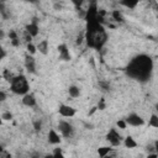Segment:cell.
<instances>
[{
	"instance_id": "6da1fadb",
	"label": "cell",
	"mask_w": 158,
	"mask_h": 158,
	"mask_svg": "<svg viewBox=\"0 0 158 158\" xmlns=\"http://www.w3.org/2000/svg\"><path fill=\"white\" fill-rule=\"evenodd\" d=\"M153 68V63L152 59L148 56L141 54L138 57H136L127 67V74L131 78H135L137 80L144 81L149 78L151 72Z\"/></svg>"
},
{
	"instance_id": "7a4b0ae2",
	"label": "cell",
	"mask_w": 158,
	"mask_h": 158,
	"mask_svg": "<svg viewBox=\"0 0 158 158\" xmlns=\"http://www.w3.org/2000/svg\"><path fill=\"white\" fill-rule=\"evenodd\" d=\"M10 89L12 93L19 94V95H25L28 93V81L23 75H17L14 77L12 80L10 81Z\"/></svg>"
},
{
	"instance_id": "3957f363",
	"label": "cell",
	"mask_w": 158,
	"mask_h": 158,
	"mask_svg": "<svg viewBox=\"0 0 158 158\" xmlns=\"http://www.w3.org/2000/svg\"><path fill=\"white\" fill-rule=\"evenodd\" d=\"M58 128H59V132L62 133V136L65 137V138L72 137L73 133H74V127L72 126V123H69L68 121H64V120L59 121Z\"/></svg>"
},
{
	"instance_id": "277c9868",
	"label": "cell",
	"mask_w": 158,
	"mask_h": 158,
	"mask_svg": "<svg viewBox=\"0 0 158 158\" xmlns=\"http://www.w3.org/2000/svg\"><path fill=\"white\" fill-rule=\"evenodd\" d=\"M106 139L110 142L111 146H120L121 144V135L115 130V128H111L109 131V133L106 135Z\"/></svg>"
},
{
	"instance_id": "5b68a950",
	"label": "cell",
	"mask_w": 158,
	"mask_h": 158,
	"mask_svg": "<svg viewBox=\"0 0 158 158\" xmlns=\"http://www.w3.org/2000/svg\"><path fill=\"white\" fill-rule=\"evenodd\" d=\"M125 120H126L127 125H131V126H135V127L142 126V125L144 123L143 118H142L139 115H137V114H130Z\"/></svg>"
},
{
	"instance_id": "8992f818",
	"label": "cell",
	"mask_w": 158,
	"mask_h": 158,
	"mask_svg": "<svg viewBox=\"0 0 158 158\" xmlns=\"http://www.w3.org/2000/svg\"><path fill=\"white\" fill-rule=\"evenodd\" d=\"M58 112L63 117H73L75 115V109H73L69 105H60L58 109Z\"/></svg>"
},
{
	"instance_id": "52a82bcc",
	"label": "cell",
	"mask_w": 158,
	"mask_h": 158,
	"mask_svg": "<svg viewBox=\"0 0 158 158\" xmlns=\"http://www.w3.org/2000/svg\"><path fill=\"white\" fill-rule=\"evenodd\" d=\"M25 67H26L27 72L36 73V62H35V58L32 57V54H27L25 57Z\"/></svg>"
},
{
	"instance_id": "ba28073f",
	"label": "cell",
	"mask_w": 158,
	"mask_h": 158,
	"mask_svg": "<svg viewBox=\"0 0 158 158\" xmlns=\"http://www.w3.org/2000/svg\"><path fill=\"white\" fill-rule=\"evenodd\" d=\"M58 52H59V57L63 60H69L70 59V53H69V49H68V47L65 44L58 46Z\"/></svg>"
},
{
	"instance_id": "9c48e42d",
	"label": "cell",
	"mask_w": 158,
	"mask_h": 158,
	"mask_svg": "<svg viewBox=\"0 0 158 158\" xmlns=\"http://www.w3.org/2000/svg\"><path fill=\"white\" fill-rule=\"evenodd\" d=\"M22 104L23 105H26V106H28V107H32V106H35L36 105V98H35V95L33 94H25L23 95V99H22Z\"/></svg>"
},
{
	"instance_id": "30bf717a",
	"label": "cell",
	"mask_w": 158,
	"mask_h": 158,
	"mask_svg": "<svg viewBox=\"0 0 158 158\" xmlns=\"http://www.w3.org/2000/svg\"><path fill=\"white\" fill-rule=\"evenodd\" d=\"M48 142L52 143V144L60 143V136H59V133H57L56 130H49V132H48Z\"/></svg>"
},
{
	"instance_id": "8fae6325",
	"label": "cell",
	"mask_w": 158,
	"mask_h": 158,
	"mask_svg": "<svg viewBox=\"0 0 158 158\" xmlns=\"http://www.w3.org/2000/svg\"><path fill=\"white\" fill-rule=\"evenodd\" d=\"M26 31H27L32 37L37 36V35H38V31H40L37 22H31V23H28V25L26 26Z\"/></svg>"
},
{
	"instance_id": "7c38bea8",
	"label": "cell",
	"mask_w": 158,
	"mask_h": 158,
	"mask_svg": "<svg viewBox=\"0 0 158 158\" xmlns=\"http://www.w3.org/2000/svg\"><path fill=\"white\" fill-rule=\"evenodd\" d=\"M9 38H10V43L12 46H19L20 44V37H19V35L15 30L9 31Z\"/></svg>"
},
{
	"instance_id": "4fadbf2b",
	"label": "cell",
	"mask_w": 158,
	"mask_h": 158,
	"mask_svg": "<svg viewBox=\"0 0 158 158\" xmlns=\"http://www.w3.org/2000/svg\"><path fill=\"white\" fill-rule=\"evenodd\" d=\"M37 49H38L42 54H47V53H48V41H47V40L41 41V42L37 44Z\"/></svg>"
},
{
	"instance_id": "5bb4252c",
	"label": "cell",
	"mask_w": 158,
	"mask_h": 158,
	"mask_svg": "<svg viewBox=\"0 0 158 158\" xmlns=\"http://www.w3.org/2000/svg\"><path fill=\"white\" fill-rule=\"evenodd\" d=\"M68 93H69V96H70V98L75 99V98H78V96L80 95V89H79L78 86H75V85H72V86H69Z\"/></svg>"
},
{
	"instance_id": "9a60e30c",
	"label": "cell",
	"mask_w": 158,
	"mask_h": 158,
	"mask_svg": "<svg viewBox=\"0 0 158 158\" xmlns=\"http://www.w3.org/2000/svg\"><path fill=\"white\" fill-rule=\"evenodd\" d=\"M125 146L127 147V148H135V147H137V142L133 139V137H131V136H127L126 138H125Z\"/></svg>"
},
{
	"instance_id": "2e32d148",
	"label": "cell",
	"mask_w": 158,
	"mask_h": 158,
	"mask_svg": "<svg viewBox=\"0 0 158 158\" xmlns=\"http://www.w3.org/2000/svg\"><path fill=\"white\" fill-rule=\"evenodd\" d=\"M121 4L128 9H135L138 4V0H121Z\"/></svg>"
},
{
	"instance_id": "e0dca14e",
	"label": "cell",
	"mask_w": 158,
	"mask_h": 158,
	"mask_svg": "<svg viewBox=\"0 0 158 158\" xmlns=\"http://www.w3.org/2000/svg\"><path fill=\"white\" fill-rule=\"evenodd\" d=\"M111 147H107V146H105V147H100L99 149H98V154H99V157H106L110 152H111Z\"/></svg>"
},
{
	"instance_id": "ac0fdd59",
	"label": "cell",
	"mask_w": 158,
	"mask_h": 158,
	"mask_svg": "<svg viewBox=\"0 0 158 158\" xmlns=\"http://www.w3.org/2000/svg\"><path fill=\"white\" fill-rule=\"evenodd\" d=\"M111 16H112V19H114L115 21H117V22H122V21H123V16H122V14H121L118 10H114L112 14H111Z\"/></svg>"
},
{
	"instance_id": "d6986e66",
	"label": "cell",
	"mask_w": 158,
	"mask_h": 158,
	"mask_svg": "<svg viewBox=\"0 0 158 158\" xmlns=\"http://www.w3.org/2000/svg\"><path fill=\"white\" fill-rule=\"evenodd\" d=\"M149 126L158 128V116H157V115L153 114V115L151 116V118H149Z\"/></svg>"
},
{
	"instance_id": "ffe728a7",
	"label": "cell",
	"mask_w": 158,
	"mask_h": 158,
	"mask_svg": "<svg viewBox=\"0 0 158 158\" xmlns=\"http://www.w3.org/2000/svg\"><path fill=\"white\" fill-rule=\"evenodd\" d=\"M1 118H2L4 121H10V120H12V114H11L10 111H5V112H2Z\"/></svg>"
},
{
	"instance_id": "44dd1931",
	"label": "cell",
	"mask_w": 158,
	"mask_h": 158,
	"mask_svg": "<svg viewBox=\"0 0 158 158\" xmlns=\"http://www.w3.org/2000/svg\"><path fill=\"white\" fill-rule=\"evenodd\" d=\"M27 52L30 53V54H35L36 53V49H37V47L35 46V44H32V43H27Z\"/></svg>"
},
{
	"instance_id": "7402d4cb",
	"label": "cell",
	"mask_w": 158,
	"mask_h": 158,
	"mask_svg": "<svg viewBox=\"0 0 158 158\" xmlns=\"http://www.w3.org/2000/svg\"><path fill=\"white\" fill-rule=\"evenodd\" d=\"M116 125H117V127L121 128V130H125V128L127 127V122H126V120H118V121L116 122Z\"/></svg>"
},
{
	"instance_id": "603a6c76",
	"label": "cell",
	"mask_w": 158,
	"mask_h": 158,
	"mask_svg": "<svg viewBox=\"0 0 158 158\" xmlns=\"http://www.w3.org/2000/svg\"><path fill=\"white\" fill-rule=\"evenodd\" d=\"M99 110H104L105 107H106V104H105V99L102 98V99H100V101L98 102V106H96Z\"/></svg>"
},
{
	"instance_id": "cb8c5ba5",
	"label": "cell",
	"mask_w": 158,
	"mask_h": 158,
	"mask_svg": "<svg viewBox=\"0 0 158 158\" xmlns=\"http://www.w3.org/2000/svg\"><path fill=\"white\" fill-rule=\"evenodd\" d=\"M99 85H100V88H101L102 90H105V91L109 90V88H110V84H109L107 81H100Z\"/></svg>"
},
{
	"instance_id": "d4e9b609",
	"label": "cell",
	"mask_w": 158,
	"mask_h": 158,
	"mask_svg": "<svg viewBox=\"0 0 158 158\" xmlns=\"http://www.w3.org/2000/svg\"><path fill=\"white\" fill-rule=\"evenodd\" d=\"M70 1L73 2V5H74L75 7H78V9H79V7H81V5L84 4V1H85V0H70Z\"/></svg>"
},
{
	"instance_id": "484cf974",
	"label": "cell",
	"mask_w": 158,
	"mask_h": 158,
	"mask_svg": "<svg viewBox=\"0 0 158 158\" xmlns=\"http://www.w3.org/2000/svg\"><path fill=\"white\" fill-rule=\"evenodd\" d=\"M33 128H35V131H40L42 128V122L41 121H35L33 122Z\"/></svg>"
},
{
	"instance_id": "4316f807",
	"label": "cell",
	"mask_w": 158,
	"mask_h": 158,
	"mask_svg": "<svg viewBox=\"0 0 158 158\" xmlns=\"http://www.w3.org/2000/svg\"><path fill=\"white\" fill-rule=\"evenodd\" d=\"M53 156H54V157H59V156H62V149H60V148H56L54 152H53Z\"/></svg>"
},
{
	"instance_id": "83f0119b",
	"label": "cell",
	"mask_w": 158,
	"mask_h": 158,
	"mask_svg": "<svg viewBox=\"0 0 158 158\" xmlns=\"http://www.w3.org/2000/svg\"><path fill=\"white\" fill-rule=\"evenodd\" d=\"M0 100H1V101H5V100H6V94L4 93V90L0 91Z\"/></svg>"
},
{
	"instance_id": "f1b7e54d",
	"label": "cell",
	"mask_w": 158,
	"mask_h": 158,
	"mask_svg": "<svg viewBox=\"0 0 158 158\" xmlns=\"http://www.w3.org/2000/svg\"><path fill=\"white\" fill-rule=\"evenodd\" d=\"M153 146H154V151H156V152L158 153V139H157V141L154 142V144H153Z\"/></svg>"
},
{
	"instance_id": "f546056e",
	"label": "cell",
	"mask_w": 158,
	"mask_h": 158,
	"mask_svg": "<svg viewBox=\"0 0 158 158\" xmlns=\"http://www.w3.org/2000/svg\"><path fill=\"white\" fill-rule=\"evenodd\" d=\"M28 1H35V0H28Z\"/></svg>"
},
{
	"instance_id": "4dcf8cb0",
	"label": "cell",
	"mask_w": 158,
	"mask_h": 158,
	"mask_svg": "<svg viewBox=\"0 0 158 158\" xmlns=\"http://www.w3.org/2000/svg\"><path fill=\"white\" fill-rule=\"evenodd\" d=\"M157 11H158V6H157Z\"/></svg>"
}]
</instances>
